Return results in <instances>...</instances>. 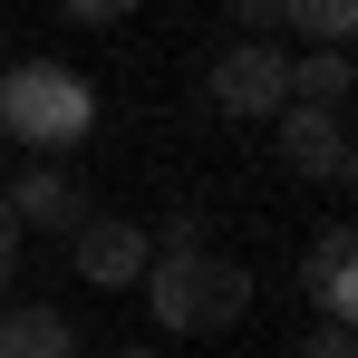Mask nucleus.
I'll use <instances>...</instances> for the list:
<instances>
[{"instance_id":"f257e3e1","label":"nucleus","mask_w":358,"mask_h":358,"mask_svg":"<svg viewBox=\"0 0 358 358\" xmlns=\"http://www.w3.org/2000/svg\"><path fill=\"white\" fill-rule=\"evenodd\" d=\"M145 300H155L165 329H233L252 310V271L223 262V252H203V242H165L155 271H145Z\"/></svg>"},{"instance_id":"f03ea898","label":"nucleus","mask_w":358,"mask_h":358,"mask_svg":"<svg viewBox=\"0 0 358 358\" xmlns=\"http://www.w3.org/2000/svg\"><path fill=\"white\" fill-rule=\"evenodd\" d=\"M97 126V97H87V78L59 59H20L0 68V136L10 145H39V155H59Z\"/></svg>"},{"instance_id":"7ed1b4c3","label":"nucleus","mask_w":358,"mask_h":358,"mask_svg":"<svg viewBox=\"0 0 358 358\" xmlns=\"http://www.w3.org/2000/svg\"><path fill=\"white\" fill-rule=\"evenodd\" d=\"M203 107H213V117H281V107H291L281 39H233L223 59L203 68Z\"/></svg>"},{"instance_id":"20e7f679","label":"nucleus","mask_w":358,"mask_h":358,"mask_svg":"<svg viewBox=\"0 0 358 358\" xmlns=\"http://www.w3.org/2000/svg\"><path fill=\"white\" fill-rule=\"evenodd\" d=\"M68 242H78V281H97V291H126V281L155 271V233L126 223V213H87Z\"/></svg>"},{"instance_id":"39448f33","label":"nucleus","mask_w":358,"mask_h":358,"mask_svg":"<svg viewBox=\"0 0 358 358\" xmlns=\"http://www.w3.org/2000/svg\"><path fill=\"white\" fill-rule=\"evenodd\" d=\"M281 165L310 184H349V126L320 107H281Z\"/></svg>"},{"instance_id":"423d86ee","label":"nucleus","mask_w":358,"mask_h":358,"mask_svg":"<svg viewBox=\"0 0 358 358\" xmlns=\"http://www.w3.org/2000/svg\"><path fill=\"white\" fill-rule=\"evenodd\" d=\"M300 281H310V300L329 310V329L358 339V233H320L310 262H300Z\"/></svg>"},{"instance_id":"0eeeda50","label":"nucleus","mask_w":358,"mask_h":358,"mask_svg":"<svg viewBox=\"0 0 358 358\" xmlns=\"http://www.w3.org/2000/svg\"><path fill=\"white\" fill-rule=\"evenodd\" d=\"M10 223H20V233H78V223H87V194H78L59 165H29V175L10 184Z\"/></svg>"},{"instance_id":"6e6552de","label":"nucleus","mask_w":358,"mask_h":358,"mask_svg":"<svg viewBox=\"0 0 358 358\" xmlns=\"http://www.w3.org/2000/svg\"><path fill=\"white\" fill-rule=\"evenodd\" d=\"M0 358H78V329L59 310H0Z\"/></svg>"},{"instance_id":"1a4fd4ad","label":"nucleus","mask_w":358,"mask_h":358,"mask_svg":"<svg viewBox=\"0 0 358 358\" xmlns=\"http://www.w3.org/2000/svg\"><path fill=\"white\" fill-rule=\"evenodd\" d=\"M358 87V68L339 59V49H310V59H291V107H320V117H339Z\"/></svg>"},{"instance_id":"9d476101","label":"nucleus","mask_w":358,"mask_h":358,"mask_svg":"<svg viewBox=\"0 0 358 358\" xmlns=\"http://www.w3.org/2000/svg\"><path fill=\"white\" fill-rule=\"evenodd\" d=\"M281 29L320 39V49H339V39H358V0H291V10H281Z\"/></svg>"},{"instance_id":"9b49d317","label":"nucleus","mask_w":358,"mask_h":358,"mask_svg":"<svg viewBox=\"0 0 358 358\" xmlns=\"http://www.w3.org/2000/svg\"><path fill=\"white\" fill-rule=\"evenodd\" d=\"M300 358H358V339H349V329H310V339H300Z\"/></svg>"},{"instance_id":"f8f14e48","label":"nucleus","mask_w":358,"mask_h":358,"mask_svg":"<svg viewBox=\"0 0 358 358\" xmlns=\"http://www.w3.org/2000/svg\"><path fill=\"white\" fill-rule=\"evenodd\" d=\"M10 271H20V223H10V203H0V300H10Z\"/></svg>"},{"instance_id":"ddd939ff","label":"nucleus","mask_w":358,"mask_h":358,"mask_svg":"<svg viewBox=\"0 0 358 358\" xmlns=\"http://www.w3.org/2000/svg\"><path fill=\"white\" fill-rule=\"evenodd\" d=\"M126 358H155V349H126Z\"/></svg>"}]
</instances>
